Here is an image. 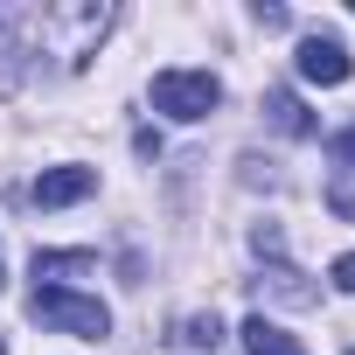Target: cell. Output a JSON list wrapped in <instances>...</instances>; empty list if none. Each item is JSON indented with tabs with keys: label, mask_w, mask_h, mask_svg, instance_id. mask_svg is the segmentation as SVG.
<instances>
[{
	"label": "cell",
	"mask_w": 355,
	"mask_h": 355,
	"mask_svg": "<svg viewBox=\"0 0 355 355\" xmlns=\"http://www.w3.org/2000/svg\"><path fill=\"white\" fill-rule=\"evenodd\" d=\"M98 189V167H49V174H35V209H70V202H84Z\"/></svg>",
	"instance_id": "obj_3"
},
{
	"label": "cell",
	"mask_w": 355,
	"mask_h": 355,
	"mask_svg": "<svg viewBox=\"0 0 355 355\" xmlns=\"http://www.w3.org/2000/svg\"><path fill=\"white\" fill-rule=\"evenodd\" d=\"M0 355H8V348H0Z\"/></svg>",
	"instance_id": "obj_14"
},
{
	"label": "cell",
	"mask_w": 355,
	"mask_h": 355,
	"mask_svg": "<svg viewBox=\"0 0 355 355\" xmlns=\"http://www.w3.org/2000/svg\"><path fill=\"white\" fill-rule=\"evenodd\" d=\"M348 355H355V348H348Z\"/></svg>",
	"instance_id": "obj_15"
},
{
	"label": "cell",
	"mask_w": 355,
	"mask_h": 355,
	"mask_svg": "<svg viewBox=\"0 0 355 355\" xmlns=\"http://www.w3.org/2000/svg\"><path fill=\"white\" fill-rule=\"evenodd\" d=\"M265 293H272L279 306H313V300H320V286H306V279H300V272H293L286 258H279V265H272V272L258 279V300H265Z\"/></svg>",
	"instance_id": "obj_7"
},
{
	"label": "cell",
	"mask_w": 355,
	"mask_h": 355,
	"mask_svg": "<svg viewBox=\"0 0 355 355\" xmlns=\"http://www.w3.org/2000/svg\"><path fill=\"white\" fill-rule=\"evenodd\" d=\"M174 341H182V348H216L223 341V320L216 313H189L182 327H174Z\"/></svg>",
	"instance_id": "obj_9"
},
{
	"label": "cell",
	"mask_w": 355,
	"mask_h": 355,
	"mask_svg": "<svg viewBox=\"0 0 355 355\" xmlns=\"http://www.w3.org/2000/svg\"><path fill=\"white\" fill-rule=\"evenodd\" d=\"M0 286H8V258H0Z\"/></svg>",
	"instance_id": "obj_13"
},
{
	"label": "cell",
	"mask_w": 355,
	"mask_h": 355,
	"mask_svg": "<svg viewBox=\"0 0 355 355\" xmlns=\"http://www.w3.org/2000/svg\"><path fill=\"white\" fill-rule=\"evenodd\" d=\"M28 313H35L42 327L77 334V341H105V334H112L105 300H84V293H70V286H42V293H28Z\"/></svg>",
	"instance_id": "obj_1"
},
{
	"label": "cell",
	"mask_w": 355,
	"mask_h": 355,
	"mask_svg": "<svg viewBox=\"0 0 355 355\" xmlns=\"http://www.w3.org/2000/svg\"><path fill=\"white\" fill-rule=\"evenodd\" d=\"M265 112H272V125H279L286 139H313V132H320V125H313V112H306L286 84H279V91H265Z\"/></svg>",
	"instance_id": "obj_6"
},
{
	"label": "cell",
	"mask_w": 355,
	"mask_h": 355,
	"mask_svg": "<svg viewBox=\"0 0 355 355\" xmlns=\"http://www.w3.org/2000/svg\"><path fill=\"white\" fill-rule=\"evenodd\" d=\"M251 251L279 265V258H286V237H279V223H258V230H251Z\"/></svg>",
	"instance_id": "obj_10"
},
{
	"label": "cell",
	"mask_w": 355,
	"mask_h": 355,
	"mask_svg": "<svg viewBox=\"0 0 355 355\" xmlns=\"http://www.w3.org/2000/svg\"><path fill=\"white\" fill-rule=\"evenodd\" d=\"M244 348H251V355H306V348H300L286 327H272L265 313H251V320H244Z\"/></svg>",
	"instance_id": "obj_8"
},
{
	"label": "cell",
	"mask_w": 355,
	"mask_h": 355,
	"mask_svg": "<svg viewBox=\"0 0 355 355\" xmlns=\"http://www.w3.org/2000/svg\"><path fill=\"white\" fill-rule=\"evenodd\" d=\"M348 49L334 42V35H300V77L306 84H348Z\"/></svg>",
	"instance_id": "obj_4"
},
{
	"label": "cell",
	"mask_w": 355,
	"mask_h": 355,
	"mask_svg": "<svg viewBox=\"0 0 355 355\" xmlns=\"http://www.w3.org/2000/svg\"><path fill=\"white\" fill-rule=\"evenodd\" d=\"M334 153H341V160H348V167H355V125H348V132H341V139H334Z\"/></svg>",
	"instance_id": "obj_12"
},
{
	"label": "cell",
	"mask_w": 355,
	"mask_h": 355,
	"mask_svg": "<svg viewBox=\"0 0 355 355\" xmlns=\"http://www.w3.org/2000/svg\"><path fill=\"white\" fill-rule=\"evenodd\" d=\"M334 286H341V293H355V251H348V258H334Z\"/></svg>",
	"instance_id": "obj_11"
},
{
	"label": "cell",
	"mask_w": 355,
	"mask_h": 355,
	"mask_svg": "<svg viewBox=\"0 0 355 355\" xmlns=\"http://www.w3.org/2000/svg\"><path fill=\"white\" fill-rule=\"evenodd\" d=\"M216 105H223V84H216L209 70H160V77H153V112L182 119V125L209 119Z\"/></svg>",
	"instance_id": "obj_2"
},
{
	"label": "cell",
	"mask_w": 355,
	"mask_h": 355,
	"mask_svg": "<svg viewBox=\"0 0 355 355\" xmlns=\"http://www.w3.org/2000/svg\"><path fill=\"white\" fill-rule=\"evenodd\" d=\"M84 272H98V251H35V293L63 286V279H84Z\"/></svg>",
	"instance_id": "obj_5"
}]
</instances>
